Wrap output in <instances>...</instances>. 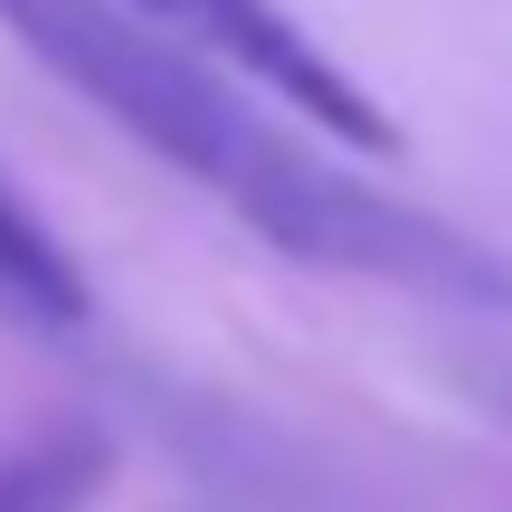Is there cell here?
<instances>
[{"mask_svg":"<svg viewBox=\"0 0 512 512\" xmlns=\"http://www.w3.org/2000/svg\"><path fill=\"white\" fill-rule=\"evenodd\" d=\"M484 389H494V399H503V408H512V370H494V380H484Z\"/></svg>","mask_w":512,"mask_h":512,"instance_id":"5","label":"cell"},{"mask_svg":"<svg viewBox=\"0 0 512 512\" xmlns=\"http://www.w3.org/2000/svg\"><path fill=\"white\" fill-rule=\"evenodd\" d=\"M0 313L29 323V332H76L86 323V275H76V256L48 238V219H38L10 181H0Z\"/></svg>","mask_w":512,"mask_h":512,"instance_id":"3","label":"cell"},{"mask_svg":"<svg viewBox=\"0 0 512 512\" xmlns=\"http://www.w3.org/2000/svg\"><path fill=\"white\" fill-rule=\"evenodd\" d=\"M114 484V437L105 427H38L0 446V512H86Z\"/></svg>","mask_w":512,"mask_h":512,"instance_id":"4","label":"cell"},{"mask_svg":"<svg viewBox=\"0 0 512 512\" xmlns=\"http://www.w3.org/2000/svg\"><path fill=\"white\" fill-rule=\"evenodd\" d=\"M124 10H143L152 29H171L200 57L238 67L247 86H266L275 105H294L313 133H332V143L399 152V124L380 114V95H361V76H351L304 19H285V0H124Z\"/></svg>","mask_w":512,"mask_h":512,"instance_id":"2","label":"cell"},{"mask_svg":"<svg viewBox=\"0 0 512 512\" xmlns=\"http://www.w3.org/2000/svg\"><path fill=\"white\" fill-rule=\"evenodd\" d=\"M0 29L29 57H48L95 114H114L152 162L228 200L275 256L351 275V285L418 294V304H465V313L512 304L503 247L313 152V133L275 124L238 86V67L152 29L143 10H124V0H0Z\"/></svg>","mask_w":512,"mask_h":512,"instance_id":"1","label":"cell"}]
</instances>
